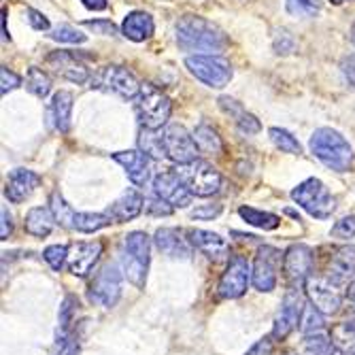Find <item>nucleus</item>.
<instances>
[{
    "label": "nucleus",
    "instance_id": "1",
    "mask_svg": "<svg viewBox=\"0 0 355 355\" xmlns=\"http://www.w3.org/2000/svg\"><path fill=\"white\" fill-rule=\"evenodd\" d=\"M177 43L183 51H207L221 53L228 39L223 32L198 15H185L177 24Z\"/></svg>",
    "mask_w": 355,
    "mask_h": 355
},
{
    "label": "nucleus",
    "instance_id": "2",
    "mask_svg": "<svg viewBox=\"0 0 355 355\" xmlns=\"http://www.w3.org/2000/svg\"><path fill=\"white\" fill-rule=\"evenodd\" d=\"M311 151L319 162H324L328 168L336 173L349 171L353 164V149L345 141V137L332 128H319L311 137Z\"/></svg>",
    "mask_w": 355,
    "mask_h": 355
},
{
    "label": "nucleus",
    "instance_id": "3",
    "mask_svg": "<svg viewBox=\"0 0 355 355\" xmlns=\"http://www.w3.org/2000/svg\"><path fill=\"white\" fill-rule=\"evenodd\" d=\"M149 251H151V241L145 232H130L125 236L123 253H121L123 277L139 289L145 287V279L149 270Z\"/></svg>",
    "mask_w": 355,
    "mask_h": 355
},
{
    "label": "nucleus",
    "instance_id": "4",
    "mask_svg": "<svg viewBox=\"0 0 355 355\" xmlns=\"http://www.w3.org/2000/svg\"><path fill=\"white\" fill-rule=\"evenodd\" d=\"M171 111L173 105L166 94H162L155 85L149 83L141 85V92L137 96V113L143 128H147V130H159L162 125H166Z\"/></svg>",
    "mask_w": 355,
    "mask_h": 355
},
{
    "label": "nucleus",
    "instance_id": "5",
    "mask_svg": "<svg viewBox=\"0 0 355 355\" xmlns=\"http://www.w3.org/2000/svg\"><path fill=\"white\" fill-rule=\"evenodd\" d=\"M292 198L298 207H302L309 215L317 219H328L336 209V202L332 198V193L328 191V187L315 177L302 181L292 191Z\"/></svg>",
    "mask_w": 355,
    "mask_h": 355
},
{
    "label": "nucleus",
    "instance_id": "6",
    "mask_svg": "<svg viewBox=\"0 0 355 355\" xmlns=\"http://www.w3.org/2000/svg\"><path fill=\"white\" fill-rule=\"evenodd\" d=\"M175 173L183 179L189 191L198 198H209L221 189V175L213 168V164L205 159H196L189 164H179Z\"/></svg>",
    "mask_w": 355,
    "mask_h": 355
},
{
    "label": "nucleus",
    "instance_id": "7",
    "mask_svg": "<svg viewBox=\"0 0 355 355\" xmlns=\"http://www.w3.org/2000/svg\"><path fill=\"white\" fill-rule=\"evenodd\" d=\"M185 67L187 71L200 79L205 85L221 89L230 83L232 79V67L228 60H223L219 55H189L185 60Z\"/></svg>",
    "mask_w": 355,
    "mask_h": 355
},
{
    "label": "nucleus",
    "instance_id": "8",
    "mask_svg": "<svg viewBox=\"0 0 355 355\" xmlns=\"http://www.w3.org/2000/svg\"><path fill=\"white\" fill-rule=\"evenodd\" d=\"M89 302L101 306H115L121 296V270L117 264H105L89 281Z\"/></svg>",
    "mask_w": 355,
    "mask_h": 355
},
{
    "label": "nucleus",
    "instance_id": "9",
    "mask_svg": "<svg viewBox=\"0 0 355 355\" xmlns=\"http://www.w3.org/2000/svg\"><path fill=\"white\" fill-rule=\"evenodd\" d=\"M315 253L309 245H292L283 255V275L289 287L302 289L313 275Z\"/></svg>",
    "mask_w": 355,
    "mask_h": 355
},
{
    "label": "nucleus",
    "instance_id": "10",
    "mask_svg": "<svg viewBox=\"0 0 355 355\" xmlns=\"http://www.w3.org/2000/svg\"><path fill=\"white\" fill-rule=\"evenodd\" d=\"M279 266H281V251L262 245L255 253V260L251 266V283L257 292H272L279 281Z\"/></svg>",
    "mask_w": 355,
    "mask_h": 355
},
{
    "label": "nucleus",
    "instance_id": "11",
    "mask_svg": "<svg viewBox=\"0 0 355 355\" xmlns=\"http://www.w3.org/2000/svg\"><path fill=\"white\" fill-rule=\"evenodd\" d=\"M304 306H306V302H304V296H302V289L289 287L283 302H281V309L277 313V319H275L272 338L285 340L289 334H292L300 326V317H302Z\"/></svg>",
    "mask_w": 355,
    "mask_h": 355
},
{
    "label": "nucleus",
    "instance_id": "12",
    "mask_svg": "<svg viewBox=\"0 0 355 355\" xmlns=\"http://www.w3.org/2000/svg\"><path fill=\"white\" fill-rule=\"evenodd\" d=\"M92 87L121 96V98H135L141 92V85L135 75L123 67H105L92 79Z\"/></svg>",
    "mask_w": 355,
    "mask_h": 355
},
{
    "label": "nucleus",
    "instance_id": "13",
    "mask_svg": "<svg viewBox=\"0 0 355 355\" xmlns=\"http://www.w3.org/2000/svg\"><path fill=\"white\" fill-rule=\"evenodd\" d=\"M249 283H251V266H249V262L245 260L243 255H232L230 262H228V268L223 270V275L219 279L217 292L225 300H234V298H241L247 292Z\"/></svg>",
    "mask_w": 355,
    "mask_h": 355
},
{
    "label": "nucleus",
    "instance_id": "14",
    "mask_svg": "<svg viewBox=\"0 0 355 355\" xmlns=\"http://www.w3.org/2000/svg\"><path fill=\"white\" fill-rule=\"evenodd\" d=\"M304 292L311 304L324 315H336L340 311L343 298L338 294V287L328 277H309L304 283Z\"/></svg>",
    "mask_w": 355,
    "mask_h": 355
},
{
    "label": "nucleus",
    "instance_id": "15",
    "mask_svg": "<svg viewBox=\"0 0 355 355\" xmlns=\"http://www.w3.org/2000/svg\"><path fill=\"white\" fill-rule=\"evenodd\" d=\"M164 151L166 157L173 159L177 164H189V162H196L198 159V151L200 147L193 141V137L185 130L183 125H168L164 135Z\"/></svg>",
    "mask_w": 355,
    "mask_h": 355
},
{
    "label": "nucleus",
    "instance_id": "16",
    "mask_svg": "<svg viewBox=\"0 0 355 355\" xmlns=\"http://www.w3.org/2000/svg\"><path fill=\"white\" fill-rule=\"evenodd\" d=\"M153 191L157 198H162L164 202H168L173 209H185L191 202L193 193L189 191V187L183 183V179L173 171L168 173H159L153 179Z\"/></svg>",
    "mask_w": 355,
    "mask_h": 355
},
{
    "label": "nucleus",
    "instance_id": "17",
    "mask_svg": "<svg viewBox=\"0 0 355 355\" xmlns=\"http://www.w3.org/2000/svg\"><path fill=\"white\" fill-rule=\"evenodd\" d=\"M103 253V243H71L69 245V272L75 277H87L94 268V264L98 262V257Z\"/></svg>",
    "mask_w": 355,
    "mask_h": 355
},
{
    "label": "nucleus",
    "instance_id": "18",
    "mask_svg": "<svg viewBox=\"0 0 355 355\" xmlns=\"http://www.w3.org/2000/svg\"><path fill=\"white\" fill-rule=\"evenodd\" d=\"M185 236H187L191 247H196L200 253H205L213 262H219V260H223V257H228L230 245L225 243V239H221L215 232L200 230V228H189L185 232Z\"/></svg>",
    "mask_w": 355,
    "mask_h": 355
},
{
    "label": "nucleus",
    "instance_id": "19",
    "mask_svg": "<svg viewBox=\"0 0 355 355\" xmlns=\"http://www.w3.org/2000/svg\"><path fill=\"white\" fill-rule=\"evenodd\" d=\"M336 287L349 285L355 277V247L353 245H343L334 251L328 264V275H326Z\"/></svg>",
    "mask_w": 355,
    "mask_h": 355
},
{
    "label": "nucleus",
    "instance_id": "20",
    "mask_svg": "<svg viewBox=\"0 0 355 355\" xmlns=\"http://www.w3.org/2000/svg\"><path fill=\"white\" fill-rule=\"evenodd\" d=\"M47 64L53 69L55 75L69 79L73 83H87L89 81V69L69 51H53L47 58Z\"/></svg>",
    "mask_w": 355,
    "mask_h": 355
},
{
    "label": "nucleus",
    "instance_id": "21",
    "mask_svg": "<svg viewBox=\"0 0 355 355\" xmlns=\"http://www.w3.org/2000/svg\"><path fill=\"white\" fill-rule=\"evenodd\" d=\"M41 183V177L35 171H26V168H17L9 175L7 179V187H5V196L19 205L26 198H30V193L35 191Z\"/></svg>",
    "mask_w": 355,
    "mask_h": 355
},
{
    "label": "nucleus",
    "instance_id": "22",
    "mask_svg": "<svg viewBox=\"0 0 355 355\" xmlns=\"http://www.w3.org/2000/svg\"><path fill=\"white\" fill-rule=\"evenodd\" d=\"M113 159L125 168V175L135 185L143 187L149 179V157L143 151H117Z\"/></svg>",
    "mask_w": 355,
    "mask_h": 355
},
{
    "label": "nucleus",
    "instance_id": "23",
    "mask_svg": "<svg viewBox=\"0 0 355 355\" xmlns=\"http://www.w3.org/2000/svg\"><path fill=\"white\" fill-rule=\"evenodd\" d=\"M143 209H145V200L141 196V191L128 189V191H123L121 196L109 207L107 215L113 221H130V219L139 217Z\"/></svg>",
    "mask_w": 355,
    "mask_h": 355
},
{
    "label": "nucleus",
    "instance_id": "24",
    "mask_svg": "<svg viewBox=\"0 0 355 355\" xmlns=\"http://www.w3.org/2000/svg\"><path fill=\"white\" fill-rule=\"evenodd\" d=\"M155 247L168 257H189L191 255V245L187 239L181 236L179 230L175 228H159L153 236Z\"/></svg>",
    "mask_w": 355,
    "mask_h": 355
},
{
    "label": "nucleus",
    "instance_id": "25",
    "mask_svg": "<svg viewBox=\"0 0 355 355\" xmlns=\"http://www.w3.org/2000/svg\"><path fill=\"white\" fill-rule=\"evenodd\" d=\"M153 30H155V26H153L151 15H149V13H143V11L130 13V15H128V17L123 19V24H121L123 37H125V39H130V41H135V43L147 41V39L153 35Z\"/></svg>",
    "mask_w": 355,
    "mask_h": 355
},
{
    "label": "nucleus",
    "instance_id": "26",
    "mask_svg": "<svg viewBox=\"0 0 355 355\" xmlns=\"http://www.w3.org/2000/svg\"><path fill=\"white\" fill-rule=\"evenodd\" d=\"M53 223L55 217L51 213V209H45V207H35L30 209L28 215H26V221H24V228L30 236H37V239H45L51 234L53 230Z\"/></svg>",
    "mask_w": 355,
    "mask_h": 355
},
{
    "label": "nucleus",
    "instance_id": "27",
    "mask_svg": "<svg viewBox=\"0 0 355 355\" xmlns=\"http://www.w3.org/2000/svg\"><path fill=\"white\" fill-rule=\"evenodd\" d=\"M71 113H73V94L67 89L55 92L51 98V105H49V115L53 117V123L60 132H69Z\"/></svg>",
    "mask_w": 355,
    "mask_h": 355
},
{
    "label": "nucleus",
    "instance_id": "28",
    "mask_svg": "<svg viewBox=\"0 0 355 355\" xmlns=\"http://www.w3.org/2000/svg\"><path fill=\"white\" fill-rule=\"evenodd\" d=\"M336 355H355V326L351 321H340L330 332Z\"/></svg>",
    "mask_w": 355,
    "mask_h": 355
},
{
    "label": "nucleus",
    "instance_id": "29",
    "mask_svg": "<svg viewBox=\"0 0 355 355\" xmlns=\"http://www.w3.org/2000/svg\"><path fill=\"white\" fill-rule=\"evenodd\" d=\"M239 215H241L249 225H255V228H260V230H277L279 225H281L279 215L266 213V211H257V209H253V207H241V209H239Z\"/></svg>",
    "mask_w": 355,
    "mask_h": 355
},
{
    "label": "nucleus",
    "instance_id": "30",
    "mask_svg": "<svg viewBox=\"0 0 355 355\" xmlns=\"http://www.w3.org/2000/svg\"><path fill=\"white\" fill-rule=\"evenodd\" d=\"M49 209H51L55 221L62 225V228L75 230V217H77V213L67 205V200H64V198L60 196V191H53V193H51V198H49Z\"/></svg>",
    "mask_w": 355,
    "mask_h": 355
},
{
    "label": "nucleus",
    "instance_id": "31",
    "mask_svg": "<svg viewBox=\"0 0 355 355\" xmlns=\"http://www.w3.org/2000/svg\"><path fill=\"white\" fill-rule=\"evenodd\" d=\"M111 223H113V219L107 213H77L75 230L89 234V232H98V230L107 228Z\"/></svg>",
    "mask_w": 355,
    "mask_h": 355
},
{
    "label": "nucleus",
    "instance_id": "32",
    "mask_svg": "<svg viewBox=\"0 0 355 355\" xmlns=\"http://www.w3.org/2000/svg\"><path fill=\"white\" fill-rule=\"evenodd\" d=\"M193 141H196L200 151H207V153H221L223 151V145H221L217 130H213V128L207 123H200L196 130H193Z\"/></svg>",
    "mask_w": 355,
    "mask_h": 355
},
{
    "label": "nucleus",
    "instance_id": "33",
    "mask_svg": "<svg viewBox=\"0 0 355 355\" xmlns=\"http://www.w3.org/2000/svg\"><path fill=\"white\" fill-rule=\"evenodd\" d=\"M26 87L30 94H35L37 98H45V96L51 92V79L37 67H32L28 71V77H26Z\"/></svg>",
    "mask_w": 355,
    "mask_h": 355
},
{
    "label": "nucleus",
    "instance_id": "34",
    "mask_svg": "<svg viewBox=\"0 0 355 355\" xmlns=\"http://www.w3.org/2000/svg\"><path fill=\"white\" fill-rule=\"evenodd\" d=\"M155 130H147V128H143L141 130V137H139V145L143 149V153L155 157V159H162L166 157V151H164V139L153 135Z\"/></svg>",
    "mask_w": 355,
    "mask_h": 355
},
{
    "label": "nucleus",
    "instance_id": "35",
    "mask_svg": "<svg viewBox=\"0 0 355 355\" xmlns=\"http://www.w3.org/2000/svg\"><path fill=\"white\" fill-rule=\"evenodd\" d=\"M300 332L304 336L309 334H317L324 330V313H319L313 304H306L304 311H302V317H300Z\"/></svg>",
    "mask_w": 355,
    "mask_h": 355
},
{
    "label": "nucleus",
    "instance_id": "36",
    "mask_svg": "<svg viewBox=\"0 0 355 355\" xmlns=\"http://www.w3.org/2000/svg\"><path fill=\"white\" fill-rule=\"evenodd\" d=\"M270 135V141L285 153H294V155H300L302 153V145L298 143L296 137H292L287 130H283V128H270L268 130Z\"/></svg>",
    "mask_w": 355,
    "mask_h": 355
},
{
    "label": "nucleus",
    "instance_id": "37",
    "mask_svg": "<svg viewBox=\"0 0 355 355\" xmlns=\"http://www.w3.org/2000/svg\"><path fill=\"white\" fill-rule=\"evenodd\" d=\"M304 351L306 355H334V345L324 332H317L304 338Z\"/></svg>",
    "mask_w": 355,
    "mask_h": 355
},
{
    "label": "nucleus",
    "instance_id": "38",
    "mask_svg": "<svg viewBox=\"0 0 355 355\" xmlns=\"http://www.w3.org/2000/svg\"><path fill=\"white\" fill-rule=\"evenodd\" d=\"M287 13L294 17H313L321 11L319 0H287Z\"/></svg>",
    "mask_w": 355,
    "mask_h": 355
},
{
    "label": "nucleus",
    "instance_id": "39",
    "mask_svg": "<svg viewBox=\"0 0 355 355\" xmlns=\"http://www.w3.org/2000/svg\"><path fill=\"white\" fill-rule=\"evenodd\" d=\"M43 257H45V262L58 272L64 268V264H67V260H69V247L67 245H51L43 251Z\"/></svg>",
    "mask_w": 355,
    "mask_h": 355
},
{
    "label": "nucleus",
    "instance_id": "40",
    "mask_svg": "<svg viewBox=\"0 0 355 355\" xmlns=\"http://www.w3.org/2000/svg\"><path fill=\"white\" fill-rule=\"evenodd\" d=\"M53 41H60V43H85V35H81V32L73 26H58L51 30L49 35Z\"/></svg>",
    "mask_w": 355,
    "mask_h": 355
},
{
    "label": "nucleus",
    "instance_id": "41",
    "mask_svg": "<svg viewBox=\"0 0 355 355\" xmlns=\"http://www.w3.org/2000/svg\"><path fill=\"white\" fill-rule=\"evenodd\" d=\"M236 125H239V130H241L243 135H247V137L257 135V132L262 130L260 119H257L255 115H251V113H245V111L236 117Z\"/></svg>",
    "mask_w": 355,
    "mask_h": 355
},
{
    "label": "nucleus",
    "instance_id": "42",
    "mask_svg": "<svg viewBox=\"0 0 355 355\" xmlns=\"http://www.w3.org/2000/svg\"><path fill=\"white\" fill-rule=\"evenodd\" d=\"M332 236L336 239H353L355 236V215H349V217H343L340 221H336V225L332 228Z\"/></svg>",
    "mask_w": 355,
    "mask_h": 355
},
{
    "label": "nucleus",
    "instance_id": "43",
    "mask_svg": "<svg viewBox=\"0 0 355 355\" xmlns=\"http://www.w3.org/2000/svg\"><path fill=\"white\" fill-rule=\"evenodd\" d=\"M294 47H296L294 37L289 35L287 30H279L277 35H275V51H277L279 55H287V53H292V51H294Z\"/></svg>",
    "mask_w": 355,
    "mask_h": 355
},
{
    "label": "nucleus",
    "instance_id": "44",
    "mask_svg": "<svg viewBox=\"0 0 355 355\" xmlns=\"http://www.w3.org/2000/svg\"><path fill=\"white\" fill-rule=\"evenodd\" d=\"M145 213L155 215V217H168V215H173V207L168 202H164L162 198H147Z\"/></svg>",
    "mask_w": 355,
    "mask_h": 355
},
{
    "label": "nucleus",
    "instance_id": "45",
    "mask_svg": "<svg viewBox=\"0 0 355 355\" xmlns=\"http://www.w3.org/2000/svg\"><path fill=\"white\" fill-rule=\"evenodd\" d=\"M79 306L77 298L75 296H69L67 300L62 302V309H60V324H62V332H67L69 326H71V319H73V313L75 309Z\"/></svg>",
    "mask_w": 355,
    "mask_h": 355
},
{
    "label": "nucleus",
    "instance_id": "46",
    "mask_svg": "<svg viewBox=\"0 0 355 355\" xmlns=\"http://www.w3.org/2000/svg\"><path fill=\"white\" fill-rule=\"evenodd\" d=\"M19 83H21V79L13 71H9L7 67H3V71H0V92H3V96H7L15 87H19Z\"/></svg>",
    "mask_w": 355,
    "mask_h": 355
},
{
    "label": "nucleus",
    "instance_id": "47",
    "mask_svg": "<svg viewBox=\"0 0 355 355\" xmlns=\"http://www.w3.org/2000/svg\"><path fill=\"white\" fill-rule=\"evenodd\" d=\"M26 15H28V21H30V26L35 28V30H49V19L43 15V13H39V11H35V9H26Z\"/></svg>",
    "mask_w": 355,
    "mask_h": 355
},
{
    "label": "nucleus",
    "instance_id": "48",
    "mask_svg": "<svg viewBox=\"0 0 355 355\" xmlns=\"http://www.w3.org/2000/svg\"><path fill=\"white\" fill-rule=\"evenodd\" d=\"M221 213V205H209V207H198L191 211L193 219H213Z\"/></svg>",
    "mask_w": 355,
    "mask_h": 355
},
{
    "label": "nucleus",
    "instance_id": "49",
    "mask_svg": "<svg viewBox=\"0 0 355 355\" xmlns=\"http://www.w3.org/2000/svg\"><path fill=\"white\" fill-rule=\"evenodd\" d=\"M343 75H345V81L355 87V55L345 58V62H343Z\"/></svg>",
    "mask_w": 355,
    "mask_h": 355
},
{
    "label": "nucleus",
    "instance_id": "50",
    "mask_svg": "<svg viewBox=\"0 0 355 355\" xmlns=\"http://www.w3.org/2000/svg\"><path fill=\"white\" fill-rule=\"evenodd\" d=\"M13 232V217L7 207H3V228H0V239L7 241Z\"/></svg>",
    "mask_w": 355,
    "mask_h": 355
},
{
    "label": "nucleus",
    "instance_id": "51",
    "mask_svg": "<svg viewBox=\"0 0 355 355\" xmlns=\"http://www.w3.org/2000/svg\"><path fill=\"white\" fill-rule=\"evenodd\" d=\"M219 107H221L225 113H232V115H236V117L243 113L241 105H236V101L228 98V96H221V98H219Z\"/></svg>",
    "mask_w": 355,
    "mask_h": 355
},
{
    "label": "nucleus",
    "instance_id": "52",
    "mask_svg": "<svg viewBox=\"0 0 355 355\" xmlns=\"http://www.w3.org/2000/svg\"><path fill=\"white\" fill-rule=\"evenodd\" d=\"M85 26L98 30L101 35H115V30H117L113 21H85Z\"/></svg>",
    "mask_w": 355,
    "mask_h": 355
},
{
    "label": "nucleus",
    "instance_id": "53",
    "mask_svg": "<svg viewBox=\"0 0 355 355\" xmlns=\"http://www.w3.org/2000/svg\"><path fill=\"white\" fill-rule=\"evenodd\" d=\"M270 351H272V340L270 338H264V340L257 343L247 355H268Z\"/></svg>",
    "mask_w": 355,
    "mask_h": 355
},
{
    "label": "nucleus",
    "instance_id": "54",
    "mask_svg": "<svg viewBox=\"0 0 355 355\" xmlns=\"http://www.w3.org/2000/svg\"><path fill=\"white\" fill-rule=\"evenodd\" d=\"M77 353H79L77 340H75V338H67V340L62 343V349H60L58 355H77Z\"/></svg>",
    "mask_w": 355,
    "mask_h": 355
},
{
    "label": "nucleus",
    "instance_id": "55",
    "mask_svg": "<svg viewBox=\"0 0 355 355\" xmlns=\"http://www.w3.org/2000/svg\"><path fill=\"white\" fill-rule=\"evenodd\" d=\"M81 3L92 11H103V9H107L109 0H81Z\"/></svg>",
    "mask_w": 355,
    "mask_h": 355
},
{
    "label": "nucleus",
    "instance_id": "56",
    "mask_svg": "<svg viewBox=\"0 0 355 355\" xmlns=\"http://www.w3.org/2000/svg\"><path fill=\"white\" fill-rule=\"evenodd\" d=\"M347 298H349L351 302H355V277H353V281L347 285Z\"/></svg>",
    "mask_w": 355,
    "mask_h": 355
},
{
    "label": "nucleus",
    "instance_id": "57",
    "mask_svg": "<svg viewBox=\"0 0 355 355\" xmlns=\"http://www.w3.org/2000/svg\"><path fill=\"white\" fill-rule=\"evenodd\" d=\"M3 39L9 41V32H7V11H3Z\"/></svg>",
    "mask_w": 355,
    "mask_h": 355
},
{
    "label": "nucleus",
    "instance_id": "58",
    "mask_svg": "<svg viewBox=\"0 0 355 355\" xmlns=\"http://www.w3.org/2000/svg\"><path fill=\"white\" fill-rule=\"evenodd\" d=\"M351 43L355 45V24H353V28H351Z\"/></svg>",
    "mask_w": 355,
    "mask_h": 355
},
{
    "label": "nucleus",
    "instance_id": "59",
    "mask_svg": "<svg viewBox=\"0 0 355 355\" xmlns=\"http://www.w3.org/2000/svg\"><path fill=\"white\" fill-rule=\"evenodd\" d=\"M330 3H334V5H343V3H347V0H330Z\"/></svg>",
    "mask_w": 355,
    "mask_h": 355
},
{
    "label": "nucleus",
    "instance_id": "60",
    "mask_svg": "<svg viewBox=\"0 0 355 355\" xmlns=\"http://www.w3.org/2000/svg\"><path fill=\"white\" fill-rule=\"evenodd\" d=\"M349 321H351V324L355 326V311H353V315H351V319H349Z\"/></svg>",
    "mask_w": 355,
    "mask_h": 355
}]
</instances>
